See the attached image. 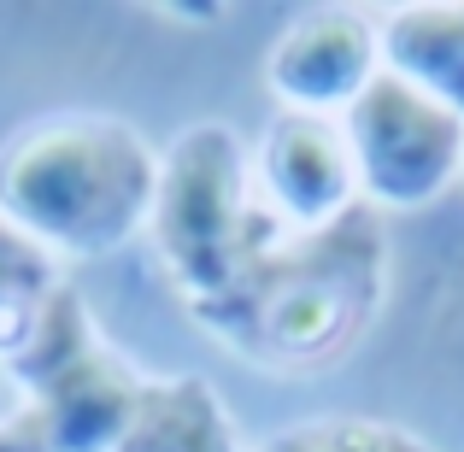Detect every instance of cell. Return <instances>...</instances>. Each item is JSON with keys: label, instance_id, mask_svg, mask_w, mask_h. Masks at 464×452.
<instances>
[{"label": "cell", "instance_id": "cell-1", "mask_svg": "<svg viewBox=\"0 0 464 452\" xmlns=\"http://www.w3.org/2000/svg\"><path fill=\"white\" fill-rule=\"evenodd\" d=\"M388 294V236L371 206L265 247L194 323L259 370H329L364 341Z\"/></svg>", "mask_w": 464, "mask_h": 452}, {"label": "cell", "instance_id": "cell-2", "mask_svg": "<svg viewBox=\"0 0 464 452\" xmlns=\"http://www.w3.org/2000/svg\"><path fill=\"white\" fill-rule=\"evenodd\" d=\"M165 153L112 112H53L0 141V224L47 259H106L153 229Z\"/></svg>", "mask_w": 464, "mask_h": 452}, {"label": "cell", "instance_id": "cell-3", "mask_svg": "<svg viewBox=\"0 0 464 452\" xmlns=\"http://www.w3.org/2000/svg\"><path fill=\"white\" fill-rule=\"evenodd\" d=\"M153 247L170 271L182 305L218 300L265 247H276L295 229L276 224V212L253 188V153L229 124H188L165 148L159 165V206H153Z\"/></svg>", "mask_w": 464, "mask_h": 452}, {"label": "cell", "instance_id": "cell-4", "mask_svg": "<svg viewBox=\"0 0 464 452\" xmlns=\"http://www.w3.org/2000/svg\"><path fill=\"white\" fill-rule=\"evenodd\" d=\"M341 136L371 212H423L464 182V118L388 71L341 112Z\"/></svg>", "mask_w": 464, "mask_h": 452}, {"label": "cell", "instance_id": "cell-5", "mask_svg": "<svg viewBox=\"0 0 464 452\" xmlns=\"http://www.w3.org/2000/svg\"><path fill=\"white\" fill-rule=\"evenodd\" d=\"M253 188L276 212V224L312 236L353 212L359 200V170H353L341 118L312 112H276L253 148Z\"/></svg>", "mask_w": 464, "mask_h": 452}, {"label": "cell", "instance_id": "cell-6", "mask_svg": "<svg viewBox=\"0 0 464 452\" xmlns=\"http://www.w3.org/2000/svg\"><path fill=\"white\" fill-rule=\"evenodd\" d=\"M376 77H382L376 18L353 6L300 12L265 59V82L283 101V112H312V118H341Z\"/></svg>", "mask_w": 464, "mask_h": 452}, {"label": "cell", "instance_id": "cell-7", "mask_svg": "<svg viewBox=\"0 0 464 452\" xmlns=\"http://www.w3.org/2000/svg\"><path fill=\"white\" fill-rule=\"evenodd\" d=\"M382 71L464 118V0H418L376 18Z\"/></svg>", "mask_w": 464, "mask_h": 452}, {"label": "cell", "instance_id": "cell-8", "mask_svg": "<svg viewBox=\"0 0 464 452\" xmlns=\"http://www.w3.org/2000/svg\"><path fill=\"white\" fill-rule=\"evenodd\" d=\"M118 452H241L236 423L206 376H148Z\"/></svg>", "mask_w": 464, "mask_h": 452}, {"label": "cell", "instance_id": "cell-9", "mask_svg": "<svg viewBox=\"0 0 464 452\" xmlns=\"http://www.w3.org/2000/svg\"><path fill=\"white\" fill-rule=\"evenodd\" d=\"M59 283H65L59 264L0 224V370L18 359V347L30 341L35 317H42V305L53 300Z\"/></svg>", "mask_w": 464, "mask_h": 452}, {"label": "cell", "instance_id": "cell-10", "mask_svg": "<svg viewBox=\"0 0 464 452\" xmlns=\"http://www.w3.org/2000/svg\"><path fill=\"white\" fill-rule=\"evenodd\" d=\"M253 452H435V447H423L418 435L376 423V418H306V423L276 429Z\"/></svg>", "mask_w": 464, "mask_h": 452}]
</instances>
